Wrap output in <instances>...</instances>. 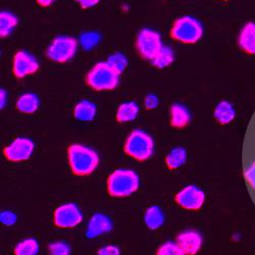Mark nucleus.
I'll use <instances>...</instances> for the list:
<instances>
[{"instance_id":"obj_1","label":"nucleus","mask_w":255,"mask_h":255,"mask_svg":"<svg viewBox=\"0 0 255 255\" xmlns=\"http://www.w3.org/2000/svg\"><path fill=\"white\" fill-rule=\"evenodd\" d=\"M68 161L75 176H90L99 164V155L90 147L82 144H72L68 148Z\"/></svg>"},{"instance_id":"obj_2","label":"nucleus","mask_w":255,"mask_h":255,"mask_svg":"<svg viewBox=\"0 0 255 255\" xmlns=\"http://www.w3.org/2000/svg\"><path fill=\"white\" fill-rule=\"evenodd\" d=\"M139 188V177L132 169L119 168L106 181V190L110 196L124 198L134 194Z\"/></svg>"},{"instance_id":"obj_3","label":"nucleus","mask_w":255,"mask_h":255,"mask_svg":"<svg viewBox=\"0 0 255 255\" xmlns=\"http://www.w3.org/2000/svg\"><path fill=\"white\" fill-rule=\"evenodd\" d=\"M85 82L94 91H112L119 86L120 75L108 61H100L87 73Z\"/></svg>"},{"instance_id":"obj_4","label":"nucleus","mask_w":255,"mask_h":255,"mask_svg":"<svg viewBox=\"0 0 255 255\" xmlns=\"http://www.w3.org/2000/svg\"><path fill=\"white\" fill-rule=\"evenodd\" d=\"M169 36L183 44H195L203 36V27L197 18L183 15L174 20Z\"/></svg>"},{"instance_id":"obj_5","label":"nucleus","mask_w":255,"mask_h":255,"mask_svg":"<svg viewBox=\"0 0 255 255\" xmlns=\"http://www.w3.org/2000/svg\"><path fill=\"white\" fill-rule=\"evenodd\" d=\"M154 150V142L152 137L143 130H133L126 138L124 144V152L138 161L149 159Z\"/></svg>"},{"instance_id":"obj_6","label":"nucleus","mask_w":255,"mask_h":255,"mask_svg":"<svg viewBox=\"0 0 255 255\" xmlns=\"http://www.w3.org/2000/svg\"><path fill=\"white\" fill-rule=\"evenodd\" d=\"M78 40L71 36H57L47 46L45 55L49 60L58 63L70 61L78 51Z\"/></svg>"},{"instance_id":"obj_7","label":"nucleus","mask_w":255,"mask_h":255,"mask_svg":"<svg viewBox=\"0 0 255 255\" xmlns=\"http://www.w3.org/2000/svg\"><path fill=\"white\" fill-rule=\"evenodd\" d=\"M161 36L151 29H142L136 36L135 48L142 59L151 61L162 47Z\"/></svg>"},{"instance_id":"obj_8","label":"nucleus","mask_w":255,"mask_h":255,"mask_svg":"<svg viewBox=\"0 0 255 255\" xmlns=\"http://www.w3.org/2000/svg\"><path fill=\"white\" fill-rule=\"evenodd\" d=\"M83 221V215L75 203L58 206L53 212V224L59 229H73Z\"/></svg>"},{"instance_id":"obj_9","label":"nucleus","mask_w":255,"mask_h":255,"mask_svg":"<svg viewBox=\"0 0 255 255\" xmlns=\"http://www.w3.org/2000/svg\"><path fill=\"white\" fill-rule=\"evenodd\" d=\"M177 204L186 210H200L205 202V194L201 189L194 185L183 188L175 195Z\"/></svg>"},{"instance_id":"obj_10","label":"nucleus","mask_w":255,"mask_h":255,"mask_svg":"<svg viewBox=\"0 0 255 255\" xmlns=\"http://www.w3.org/2000/svg\"><path fill=\"white\" fill-rule=\"evenodd\" d=\"M39 62L30 52L18 50L12 58V74L16 79H24L39 71Z\"/></svg>"},{"instance_id":"obj_11","label":"nucleus","mask_w":255,"mask_h":255,"mask_svg":"<svg viewBox=\"0 0 255 255\" xmlns=\"http://www.w3.org/2000/svg\"><path fill=\"white\" fill-rule=\"evenodd\" d=\"M35 144L29 138H15L3 149L4 157L11 162H20L28 160L34 151Z\"/></svg>"},{"instance_id":"obj_12","label":"nucleus","mask_w":255,"mask_h":255,"mask_svg":"<svg viewBox=\"0 0 255 255\" xmlns=\"http://www.w3.org/2000/svg\"><path fill=\"white\" fill-rule=\"evenodd\" d=\"M176 243L186 255H196L203 243L201 234L196 230H186L178 234Z\"/></svg>"},{"instance_id":"obj_13","label":"nucleus","mask_w":255,"mask_h":255,"mask_svg":"<svg viewBox=\"0 0 255 255\" xmlns=\"http://www.w3.org/2000/svg\"><path fill=\"white\" fill-rule=\"evenodd\" d=\"M113 224L109 217L102 214H95L88 223L86 235L88 238H96L102 234L112 231Z\"/></svg>"},{"instance_id":"obj_14","label":"nucleus","mask_w":255,"mask_h":255,"mask_svg":"<svg viewBox=\"0 0 255 255\" xmlns=\"http://www.w3.org/2000/svg\"><path fill=\"white\" fill-rule=\"evenodd\" d=\"M239 48L250 55H255V23L249 22L244 25L238 36Z\"/></svg>"},{"instance_id":"obj_15","label":"nucleus","mask_w":255,"mask_h":255,"mask_svg":"<svg viewBox=\"0 0 255 255\" xmlns=\"http://www.w3.org/2000/svg\"><path fill=\"white\" fill-rule=\"evenodd\" d=\"M191 122V114L186 106L174 103L169 108V125L175 129H184Z\"/></svg>"},{"instance_id":"obj_16","label":"nucleus","mask_w":255,"mask_h":255,"mask_svg":"<svg viewBox=\"0 0 255 255\" xmlns=\"http://www.w3.org/2000/svg\"><path fill=\"white\" fill-rule=\"evenodd\" d=\"M215 120L222 126L229 125L235 120L236 112L234 106L229 101H221L214 111Z\"/></svg>"},{"instance_id":"obj_17","label":"nucleus","mask_w":255,"mask_h":255,"mask_svg":"<svg viewBox=\"0 0 255 255\" xmlns=\"http://www.w3.org/2000/svg\"><path fill=\"white\" fill-rule=\"evenodd\" d=\"M96 116V105L89 100H81L74 109V117L78 121L90 122Z\"/></svg>"},{"instance_id":"obj_18","label":"nucleus","mask_w":255,"mask_h":255,"mask_svg":"<svg viewBox=\"0 0 255 255\" xmlns=\"http://www.w3.org/2000/svg\"><path fill=\"white\" fill-rule=\"evenodd\" d=\"M39 108V99L33 93H25L20 95L15 103L17 112L25 115H33Z\"/></svg>"},{"instance_id":"obj_19","label":"nucleus","mask_w":255,"mask_h":255,"mask_svg":"<svg viewBox=\"0 0 255 255\" xmlns=\"http://www.w3.org/2000/svg\"><path fill=\"white\" fill-rule=\"evenodd\" d=\"M139 114V108L137 103L133 101L122 103L116 113V120L118 123L125 124L134 121Z\"/></svg>"},{"instance_id":"obj_20","label":"nucleus","mask_w":255,"mask_h":255,"mask_svg":"<svg viewBox=\"0 0 255 255\" xmlns=\"http://www.w3.org/2000/svg\"><path fill=\"white\" fill-rule=\"evenodd\" d=\"M164 221L162 210L157 205L148 207L144 214V223L149 230L159 229Z\"/></svg>"},{"instance_id":"obj_21","label":"nucleus","mask_w":255,"mask_h":255,"mask_svg":"<svg viewBox=\"0 0 255 255\" xmlns=\"http://www.w3.org/2000/svg\"><path fill=\"white\" fill-rule=\"evenodd\" d=\"M175 61V52L168 46H162L156 56L150 61L151 65L158 69L162 70L169 67Z\"/></svg>"},{"instance_id":"obj_22","label":"nucleus","mask_w":255,"mask_h":255,"mask_svg":"<svg viewBox=\"0 0 255 255\" xmlns=\"http://www.w3.org/2000/svg\"><path fill=\"white\" fill-rule=\"evenodd\" d=\"M187 159V152L182 147H177L172 149L165 156V164L167 168L174 171L185 164Z\"/></svg>"},{"instance_id":"obj_23","label":"nucleus","mask_w":255,"mask_h":255,"mask_svg":"<svg viewBox=\"0 0 255 255\" xmlns=\"http://www.w3.org/2000/svg\"><path fill=\"white\" fill-rule=\"evenodd\" d=\"M17 17L9 11L0 12V36L5 38L9 36L17 26Z\"/></svg>"},{"instance_id":"obj_24","label":"nucleus","mask_w":255,"mask_h":255,"mask_svg":"<svg viewBox=\"0 0 255 255\" xmlns=\"http://www.w3.org/2000/svg\"><path fill=\"white\" fill-rule=\"evenodd\" d=\"M38 252L39 243L34 238H28L18 242L13 249V255H37Z\"/></svg>"},{"instance_id":"obj_25","label":"nucleus","mask_w":255,"mask_h":255,"mask_svg":"<svg viewBox=\"0 0 255 255\" xmlns=\"http://www.w3.org/2000/svg\"><path fill=\"white\" fill-rule=\"evenodd\" d=\"M108 63L119 75H121L128 66V59L124 54L117 52L109 56Z\"/></svg>"},{"instance_id":"obj_26","label":"nucleus","mask_w":255,"mask_h":255,"mask_svg":"<svg viewBox=\"0 0 255 255\" xmlns=\"http://www.w3.org/2000/svg\"><path fill=\"white\" fill-rule=\"evenodd\" d=\"M100 40V35L96 32H86L80 36V43L85 50H89L96 46Z\"/></svg>"},{"instance_id":"obj_27","label":"nucleus","mask_w":255,"mask_h":255,"mask_svg":"<svg viewBox=\"0 0 255 255\" xmlns=\"http://www.w3.org/2000/svg\"><path fill=\"white\" fill-rule=\"evenodd\" d=\"M155 255H186L175 242H165L158 247Z\"/></svg>"},{"instance_id":"obj_28","label":"nucleus","mask_w":255,"mask_h":255,"mask_svg":"<svg viewBox=\"0 0 255 255\" xmlns=\"http://www.w3.org/2000/svg\"><path fill=\"white\" fill-rule=\"evenodd\" d=\"M49 255H70L71 248L66 242L56 241L48 245Z\"/></svg>"},{"instance_id":"obj_29","label":"nucleus","mask_w":255,"mask_h":255,"mask_svg":"<svg viewBox=\"0 0 255 255\" xmlns=\"http://www.w3.org/2000/svg\"><path fill=\"white\" fill-rule=\"evenodd\" d=\"M244 177L248 186L255 189V162H253L251 165L247 167L244 173Z\"/></svg>"},{"instance_id":"obj_30","label":"nucleus","mask_w":255,"mask_h":255,"mask_svg":"<svg viewBox=\"0 0 255 255\" xmlns=\"http://www.w3.org/2000/svg\"><path fill=\"white\" fill-rule=\"evenodd\" d=\"M158 103H159L158 98L153 94H148L144 99V106H145V109L148 111L156 109Z\"/></svg>"},{"instance_id":"obj_31","label":"nucleus","mask_w":255,"mask_h":255,"mask_svg":"<svg viewBox=\"0 0 255 255\" xmlns=\"http://www.w3.org/2000/svg\"><path fill=\"white\" fill-rule=\"evenodd\" d=\"M96 255H121L119 247L115 245H106L97 251Z\"/></svg>"},{"instance_id":"obj_32","label":"nucleus","mask_w":255,"mask_h":255,"mask_svg":"<svg viewBox=\"0 0 255 255\" xmlns=\"http://www.w3.org/2000/svg\"><path fill=\"white\" fill-rule=\"evenodd\" d=\"M0 221L5 226H11L15 223L16 217L10 211H2L1 215H0Z\"/></svg>"},{"instance_id":"obj_33","label":"nucleus","mask_w":255,"mask_h":255,"mask_svg":"<svg viewBox=\"0 0 255 255\" xmlns=\"http://www.w3.org/2000/svg\"><path fill=\"white\" fill-rule=\"evenodd\" d=\"M82 9H89L99 3L100 0H75Z\"/></svg>"},{"instance_id":"obj_34","label":"nucleus","mask_w":255,"mask_h":255,"mask_svg":"<svg viewBox=\"0 0 255 255\" xmlns=\"http://www.w3.org/2000/svg\"><path fill=\"white\" fill-rule=\"evenodd\" d=\"M54 1H55V0H36L37 4L41 7H44V8L49 7Z\"/></svg>"},{"instance_id":"obj_35","label":"nucleus","mask_w":255,"mask_h":255,"mask_svg":"<svg viewBox=\"0 0 255 255\" xmlns=\"http://www.w3.org/2000/svg\"><path fill=\"white\" fill-rule=\"evenodd\" d=\"M4 102H5V92L1 90V108H3Z\"/></svg>"},{"instance_id":"obj_36","label":"nucleus","mask_w":255,"mask_h":255,"mask_svg":"<svg viewBox=\"0 0 255 255\" xmlns=\"http://www.w3.org/2000/svg\"><path fill=\"white\" fill-rule=\"evenodd\" d=\"M222 1H228V0H222Z\"/></svg>"}]
</instances>
